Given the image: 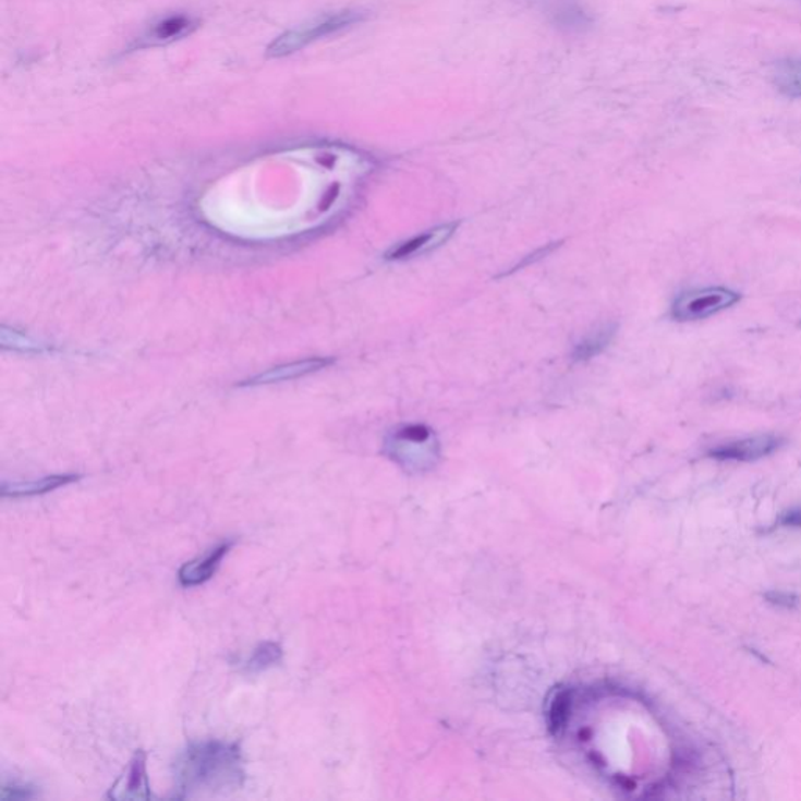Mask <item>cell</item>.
Returning <instances> with one entry per match:
<instances>
[{
  "instance_id": "cell-15",
  "label": "cell",
  "mask_w": 801,
  "mask_h": 801,
  "mask_svg": "<svg viewBox=\"0 0 801 801\" xmlns=\"http://www.w3.org/2000/svg\"><path fill=\"white\" fill-rule=\"evenodd\" d=\"M190 27H192V21L189 17H171V20L157 25L156 31H154V39L167 41V39L182 37Z\"/></svg>"
},
{
  "instance_id": "cell-6",
  "label": "cell",
  "mask_w": 801,
  "mask_h": 801,
  "mask_svg": "<svg viewBox=\"0 0 801 801\" xmlns=\"http://www.w3.org/2000/svg\"><path fill=\"white\" fill-rule=\"evenodd\" d=\"M147 754L145 750H136L129 761L124 774L114 781L109 789L107 799L110 800H154L157 799L150 790L147 777Z\"/></svg>"
},
{
  "instance_id": "cell-19",
  "label": "cell",
  "mask_w": 801,
  "mask_h": 801,
  "mask_svg": "<svg viewBox=\"0 0 801 801\" xmlns=\"http://www.w3.org/2000/svg\"><path fill=\"white\" fill-rule=\"evenodd\" d=\"M10 336H12V348L14 350H17V348H23L25 351L37 350V343L28 339V337L21 336V333L14 332V330H12Z\"/></svg>"
},
{
  "instance_id": "cell-16",
  "label": "cell",
  "mask_w": 801,
  "mask_h": 801,
  "mask_svg": "<svg viewBox=\"0 0 801 801\" xmlns=\"http://www.w3.org/2000/svg\"><path fill=\"white\" fill-rule=\"evenodd\" d=\"M38 792L34 786L23 785V782H3L0 799L2 800H32L37 799Z\"/></svg>"
},
{
  "instance_id": "cell-10",
  "label": "cell",
  "mask_w": 801,
  "mask_h": 801,
  "mask_svg": "<svg viewBox=\"0 0 801 801\" xmlns=\"http://www.w3.org/2000/svg\"><path fill=\"white\" fill-rule=\"evenodd\" d=\"M78 480H81V474H52L41 480L25 481V483H3L0 494L3 498L39 497L57 488L70 486Z\"/></svg>"
},
{
  "instance_id": "cell-18",
  "label": "cell",
  "mask_w": 801,
  "mask_h": 801,
  "mask_svg": "<svg viewBox=\"0 0 801 801\" xmlns=\"http://www.w3.org/2000/svg\"><path fill=\"white\" fill-rule=\"evenodd\" d=\"M779 526L801 527V509H790L778 519Z\"/></svg>"
},
{
  "instance_id": "cell-4",
  "label": "cell",
  "mask_w": 801,
  "mask_h": 801,
  "mask_svg": "<svg viewBox=\"0 0 801 801\" xmlns=\"http://www.w3.org/2000/svg\"><path fill=\"white\" fill-rule=\"evenodd\" d=\"M741 301V294L725 289V287H709V289L691 290L680 294L671 305V316L677 321H696L707 316L727 311Z\"/></svg>"
},
{
  "instance_id": "cell-2",
  "label": "cell",
  "mask_w": 801,
  "mask_h": 801,
  "mask_svg": "<svg viewBox=\"0 0 801 801\" xmlns=\"http://www.w3.org/2000/svg\"><path fill=\"white\" fill-rule=\"evenodd\" d=\"M364 13L355 12V10H344V12L318 17V20L312 21V23L300 25V27L280 35L269 46L268 56L272 57V59L290 56V53L303 49L304 46L311 45L316 39L328 37V35L336 34V32L361 23V21H364Z\"/></svg>"
},
{
  "instance_id": "cell-5",
  "label": "cell",
  "mask_w": 801,
  "mask_h": 801,
  "mask_svg": "<svg viewBox=\"0 0 801 801\" xmlns=\"http://www.w3.org/2000/svg\"><path fill=\"white\" fill-rule=\"evenodd\" d=\"M781 445L782 438L765 434V436L741 438V440L718 445V447L711 448L707 456L716 461L753 462L774 454Z\"/></svg>"
},
{
  "instance_id": "cell-17",
  "label": "cell",
  "mask_w": 801,
  "mask_h": 801,
  "mask_svg": "<svg viewBox=\"0 0 801 801\" xmlns=\"http://www.w3.org/2000/svg\"><path fill=\"white\" fill-rule=\"evenodd\" d=\"M764 598L767 599L770 605L785 607V609H793L800 605V598L796 594L790 592L772 591L764 594Z\"/></svg>"
},
{
  "instance_id": "cell-7",
  "label": "cell",
  "mask_w": 801,
  "mask_h": 801,
  "mask_svg": "<svg viewBox=\"0 0 801 801\" xmlns=\"http://www.w3.org/2000/svg\"><path fill=\"white\" fill-rule=\"evenodd\" d=\"M233 545H235L233 538H226V541L215 545L214 548L208 549L206 555L183 563L178 571L179 584L185 588L206 584L207 581H210L217 574L222 560L231 553Z\"/></svg>"
},
{
  "instance_id": "cell-1",
  "label": "cell",
  "mask_w": 801,
  "mask_h": 801,
  "mask_svg": "<svg viewBox=\"0 0 801 801\" xmlns=\"http://www.w3.org/2000/svg\"><path fill=\"white\" fill-rule=\"evenodd\" d=\"M174 799L228 796L243 788L246 772L239 742L201 741L186 745L174 765Z\"/></svg>"
},
{
  "instance_id": "cell-14",
  "label": "cell",
  "mask_w": 801,
  "mask_h": 801,
  "mask_svg": "<svg viewBox=\"0 0 801 801\" xmlns=\"http://www.w3.org/2000/svg\"><path fill=\"white\" fill-rule=\"evenodd\" d=\"M283 659V648L279 642H260L250 656L243 660L240 670L247 675H257L269 668L279 666Z\"/></svg>"
},
{
  "instance_id": "cell-8",
  "label": "cell",
  "mask_w": 801,
  "mask_h": 801,
  "mask_svg": "<svg viewBox=\"0 0 801 801\" xmlns=\"http://www.w3.org/2000/svg\"><path fill=\"white\" fill-rule=\"evenodd\" d=\"M458 222H448V224L437 226V228L430 229V231L413 235L412 239L390 247L387 251L386 258L387 260L395 262L408 260V258L416 257V255L430 253V251L444 246L454 235V232L458 231Z\"/></svg>"
},
{
  "instance_id": "cell-9",
  "label": "cell",
  "mask_w": 801,
  "mask_h": 801,
  "mask_svg": "<svg viewBox=\"0 0 801 801\" xmlns=\"http://www.w3.org/2000/svg\"><path fill=\"white\" fill-rule=\"evenodd\" d=\"M332 364V359H304V361L292 362V364L275 366V368L267 369V372L260 373V375L251 377V379L247 380H243L240 386L257 387L269 386V384H279L283 383V380H292L298 379V377L312 375V373L319 372V369L323 368H328V366Z\"/></svg>"
},
{
  "instance_id": "cell-11",
  "label": "cell",
  "mask_w": 801,
  "mask_h": 801,
  "mask_svg": "<svg viewBox=\"0 0 801 801\" xmlns=\"http://www.w3.org/2000/svg\"><path fill=\"white\" fill-rule=\"evenodd\" d=\"M548 12L556 27L569 32H584L592 24V17L577 0H555Z\"/></svg>"
},
{
  "instance_id": "cell-3",
  "label": "cell",
  "mask_w": 801,
  "mask_h": 801,
  "mask_svg": "<svg viewBox=\"0 0 801 801\" xmlns=\"http://www.w3.org/2000/svg\"><path fill=\"white\" fill-rule=\"evenodd\" d=\"M391 459L405 466H429L438 458V441L433 429L409 425L391 430L386 440Z\"/></svg>"
},
{
  "instance_id": "cell-12",
  "label": "cell",
  "mask_w": 801,
  "mask_h": 801,
  "mask_svg": "<svg viewBox=\"0 0 801 801\" xmlns=\"http://www.w3.org/2000/svg\"><path fill=\"white\" fill-rule=\"evenodd\" d=\"M617 332V325L607 323V325L599 326L587 336L583 337L581 341L574 344L573 352H571V359L574 362L591 361L596 355L602 354L603 351L609 347L610 341L614 340Z\"/></svg>"
},
{
  "instance_id": "cell-13",
  "label": "cell",
  "mask_w": 801,
  "mask_h": 801,
  "mask_svg": "<svg viewBox=\"0 0 801 801\" xmlns=\"http://www.w3.org/2000/svg\"><path fill=\"white\" fill-rule=\"evenodd\" d=\"M774 85L789 99H801V59L779 60L772 70Z\"/></svg>"
}]
</instances>
